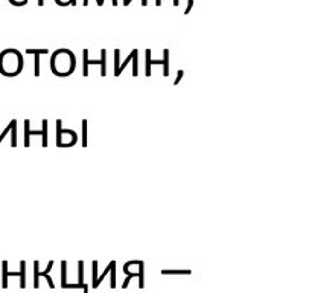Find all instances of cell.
Returning a JSON list of instances; mask_svg holds the SVG:
<instances>
[{
	"label": "cell",
	"instance_id": "1",
	"mask_svg": "<svg viewBox=\"0 0 312 293\" xmlns=\"http://www.w3.org/2000/svg\"><path fill=\"white\" fill-rule=\"evenodd\" d=\"M151 64H163L165 66V71H163V76H169V49L163 51V60L160 61H153L151 60V51H146V76H151Z\"/></svg>",
	"mask_w": 312,
	"mask_h": 293
},
{
	"label": "cell",
	"instance_id": "2",
	"mask_svg": "<svg viewBox=\"0 0 312 293\" xmlns=\"http://www.w3.org/2000/svg\"><path fill=\"white\" fill-rule=\"evenodd\" d=\"M84 71H83V75L84 76H87L88 75V69H87V66L88 64H101V76H107V52H105V49H102L101 51V60L99 61H90L88 60V51L87 49H84Z\"/></svg>",
	"mask_w": 312,
	"mask_h": 293
},
{
	"label": "cell",
	"instance_id": "3",
	"mask_svg": "<svg viewBox=\"0 0 312 293\" xmlns=\"http://www.w3.org/2000/svg\"><path fill=\"white\" fill-rule=\"evenodd\" d=\"M28 54H34L35 55V69H34V75L40 76V55L41 54H48V49H26Z\"/></svg>",
	"mask_w": 312,
	"mask_h": 293
},
{
	"label": "cell",
	"instance_id": "4",
	"mask_svg": "<svg viewBox=\"0 0 312 293\" xmlns=\"http://www.w3.org/2000/svg\"><path fill=\"white\" fill-rule=\"evenodd\" d=\"M78 284L83 287L84 293H88V286L84 283V261L78 263Z\"/></svg>",
	"mask_w": 312,
	"mask_h": 293
},
{
	"label": "cell",
	"instance_id": "5",
	"mask_svg": "<svg viewBox=\"0 0 312 293\" xmlns=\"http://www.w3.org/2000/svg\"><path fill=\"white\" fill-rule=\"evenodd\" d=\"M25 133H26V134H25V146H29V138H31V134H32V136H35V134H41V136H43V131H31V130H29V121H28V119L25 121Z\"/></svg>",
	"mask_w": 312,
	"mask_h": 293
},
{
	"label": "cell",
	"instance_id": "6",
	"mask_svg": "<svg viewBox=\"0 0 312 293\" xmlns=\"http://www.w3.org/2000/svg\"><path fill=\"white\" fill-rule=\"evenodd\" d=\"M52 266H53V261H51V263L48 264V269H44V272H38V276H44V278H46V281H48V283H49V287H51V289H53V287H55L52 278L49 276V272H51Z\"/></svg>",
	"mask_w": 312,
	"mask_h": 293
},
{
	"label": "cell",
	"instance_id": "7",
	"mask_svg": "<svg viewBox=\"0 0 312 293\" xmlns=\"http://www.w3.org/2000/svg\"><path fill=\"white\" fill-rule=\"evenodd\" d=\"M20 267H21V269H20V279H21V281H20V287L25 289V287H26V263L21 261V263H20Z\"/></svg>",
	"mask_w": 312,
	"mask_h": 293
},
{
	"label": "cell",
	"instance_id": "8",
	"mask_svg": "<svg viewBox=\"0 0 312 293\" xmlns=\"http://www.w3.org/2000/svg\"><path fill=\"white\" fill-rule=\"evenodd\" d=\"M191 270H168L163 269L161 270V275H189Z\"/></svg>",
	"mask_w": 312,
	"mask_h": 293
},
{
	"label": "cell",
	"instance_id": "9",
	"mask_svg": "<svg viewBox=\"0 0 312 293\" xmlns=\"http://www.w3.org/2000/svg\"><path fill=\"white\" fill-rule=\"evenodd\" d=\"M61 122H63L61 119H56V145H58L60 148H61V144H63L61 142V136H63L61 134Z\"/></svg>",
	"mask_w": 312,
	"mask_h": 293
},
{
	"label": "cell",
	"instance_id": "10",
	"mask_svg": "<svg viewBox=\"0 0 312 293\" xmlns=\"http://www.w3.org/2000/svg\"><path fill=\"white\" fill-rule=\"evenodd\" d=\"M41 122H43V130H41L43 131V146L46 148V146H48V121L43 119Z\"/></svg>",
	"mask_w": 312,
	"mask_h": 293
},
{
	"label": "cell",
	"instance_id": "11",
	"mask_svg": "<svg viewBox=\"0 0 312 293\" xmlns=\"http://www.w3.org/2000/svg\"><path fill=\"white\" fill-rule=\"evenodd\" d=\"M134 52H136V49H134V51H133V52H131V54L128 55V58H126V61H125V63H123V64H122V66L119 67V69H118L116 72H114V75H116V76H119V75L122 73V71H123V69H125V67L130 64V61L133 60V55H134Z\"/></svg>",
	"mask_w": 312,
	"mask_h": 293
},
{
	"label": "cell",
	"instance_id": "12",
	"mask_svg": "<svg viewBox=\"0 0 312 293\" xmlns=\"http://www.w3.org/2000/svg\"><path fill=\"white\" fill-rule=\"evenodd\" d=\"M38 272H40V270H38V261H35V263H34V287H35V289H38V278H40Z\"/></svg>",
	"mask_w": 312,
	"mask_h": 293
},
{
	"label": "cell",
	"instance_id": "13",
	"mask_svg": "<svg viewBox=\"0 0 312 293\" xmlns=\"http://www.w3.org/2000/svg\"><path fill=\"white\" fill-rule=\"evenodd\" d=\"M91 272H93V283H91V286H93V289H95L96 287V279H98V261L91 263Z\"/></svg>",
	"mask_w": 312,
	"mask_h": 293
},
{
	"label": "cell",
	"instance_id": "14",
	"mask_svg": "<svg viewBox=\"0 0 312 293\" xmlns=\"http://www.w3.org/2000/svg\"><path fill=\"white\" fill-rule=\"evenodd\" d=\"M113 266H116V263H114V261H111V263H110V264H108V267H107V269H105V272H104V274H102V275H101V276H99V278H98V279H96V287H98V286H99V284H101V281H102V279H104V278H105V276H107V274H108V272H110V269H111V267H113ZM96 287H95V289H96Z\"/></svg>",
	"mask_w": 312,
	"mask_h": 293
},
{
	"label": "cell",
	"instance_id": "15",
	"mask_svg": "<svg viewBox=\"0 0 312 293\" xmlns=\"http://www.w3.org/2000/svg\"><path fill=\"white\" fill-rule=\"evenodd\" d=\"M3 289H8V261H3V283H2Z\"/></svg>",
	"mask_w": 312,
	"mask_h": 293
},
{
	"label": "cell",
	"instance_id": "16",
	"mask_svg": "<svg viewBox=\"0 0 312 293\" xmlns=\"http://www.w3.org/2000/svg\"><path fill=\"white\" fill-rule=\"evenodd\" d=\"M81 126H83V146H87V121L84 119Z\"/></svg>",
	"mask_w": 312,
	"mask_h": 293
},
{
	"label": "cell",
	"instance_id": "17",
	"mask_svg": "<svg viewBox=\"0 0 312 293\" xmlns=\"http://www.w3.org/2000/svg\"><path fill=\"white\" fill-rule=\"evenodd\" d=\"M14 124H17V121H16V119H13V121H11V122H9V126H8V127L5 128L3 134H0V142H2V141L5 139V136H6V134H8V133L11 131V128H13V126H14Z\"/></svg>",
	"mask_w": 312,
	"mask_h": 293
},
{
	"label": "cell",
	"instance_id": "18",
	"mask_svg": "<svg viewBox=\"0 0 312 293\" xmlns=\"http://www.w3.org/2000/svg\"><path fill=\"white\" fill-rule=\"evenodd\" d=\"M116 266H113L111 270H110V274H111V289L116 287V269H114Z\"/></svg>",
	"mask_w": 312,
	"mask_h": 293
},
{
	"label": "cell",
	"instance_id": "19",
	"mask_svg": "<svg viewBox=\"0 0 312 293\" xmlns=\"http://www.w3.org/2000/svg\"><path fill=\"white\" fill-rule=\"evenodd\" d=\"M66 267H67V263L63 261V263H61V281H63V283H61V284H64L66 281H67V279H66V272H67Z\"/></svg>",
	"mask_w": 312,
	"mask_h": 293
},
{
	"label": "cell",
	"instance_id": "20",
	"mask_svg": "<svg viewBox=\"0 0 312 293\" xmlns=\"http://www.w3.org/2000/svg\"><path fill=\"white\" fill-rule=\"evenodd\" d=\"M137 52L134 54V57H133V76H137Z\"/></svg>",
	"mask_w": 312,
	"mask_h": 293
},
{
	"label": "cell",
	"instance_id": "21",
	"mask_svg": "<svg viewBox=\"0 0 312 293\" xmlns=\"http://www.w3.org/2000/svg\"><path fill=\"white\" fill-rule=\"evenodd\" d=\"M192 6H193V0H189L186 9H184V14H189V13H191V9H192Z\"/></svg>",
	"mask_w": 312,
	"mask_h": 293
},
{
	"label": "cell",
	"instance_id": "22",
	"mask_svg": "<svg viewBox=\"0 0 312 293\" xmlns=\"http://www.w3.org/2000/svg\"><path fill=\"white\" fill-rule=\"evenodd\" d=\"M183 73H184L183 71H178V73H177V78H175V81H174V84H175V86H178V83L181 81V78H183Z\"/></svg>",
	"mask_w": 312,
	"mask_h": 293
},
{
	"label": "cell",
	"instance_id": "23",
	"mask_svg": "<svg viewBox=\"0 0 312 293\" xmlns=\"http://www.w3.org/2000/svg\"><path fill=\"white\" fill-rule=\"evenodd\" d=\"M156 5L160 6L161 5V0H156ZM180 5V0H174V6H178Z\"/></svg>",
	"mask_w": 312,
	"mask_h": 293
},
{
	"label": "cell",
	"instance_id": "24",
	"mask_svg": "<svg viewBox=\"0 0 312 293\" xmlns=\"http://www.w3.org/2000/svg\"><path fill=\"white\" fill-rule=\"evenodd\" d=\"M148 5V0H142V6H146Z\"/></svg>",
	"mask_w": 312,
	"mask_h": 293
},
{
	"label": "cell",
	"instance_id": "25",
	"mask_svg": "<svg viewBox=\"0 0 312 293\" xmlns=\"http://www.w3.org/2000/svg\"><path fill=\"white\" fill-rule=\"evenodd\" d=\"M44 5V0H38V6H43Z\"/></svg>",
	"mask_w": 312,
	"mask_h": 293
},
{
	"label": "cell",
	"instance_id": "26",
	"mask_svg": "<svg viewBox=\"0 0 312 293\" xmlns=\"http://www.w3.org/2000/svg\"><path fill=\"white\" fill-rule=\"evenodd\" d=\"M113 6H118V0H113Z\"/></svg>",
	"mask_w": 312,
	"mask_h": 293
},
{
	"label": "cell",
	"instance_id": "27",
	"mask_svg": "<svg viewBox=\"0 0 312 293\" xmlns=\"http://www.w3.org/2000/svg\"><path fill=\"white\" fill-rule=\"evenodd\" d=\"M123 5H125V6H128V0H123Z\"/></svg>",
	"mask_w": 312,
	"mask_h": 293
},
{
	"label": "cell",
	"instance_id": "28",
	"mask_svg": "<svg viewBox=\"0 0 312 293\" xmlns=\"http://www.w3.org/2000/svg\"><path fill=\"white\" fill-rule=\"evenodd\" d=\"M102 3H104V0H99V6H102Z\"/></svg>",
	"mask_w": 312,
	"mask_h": 293
}]
</instances>
